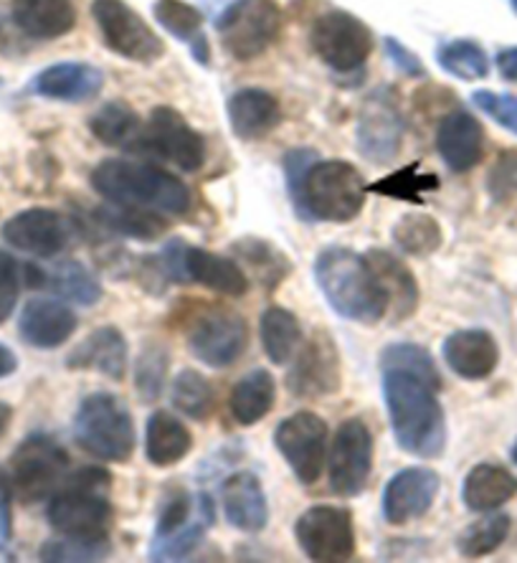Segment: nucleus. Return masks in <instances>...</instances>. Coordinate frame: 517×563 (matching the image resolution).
<instances>
[{
  "mask_svg": "<svg viewBox=\"0 0 517 563\" xmlns=\"http://www.w3.org/2000/svg\"><path fill=\"white\" fill-rule=\"evenodd\" d=\"M429 380L404 371H383V401L396 444L421 460H437L447 446V417Z\"/></svg>",
  "mask_w": 517,
  "mask_h": 563,
  "instance_id": "obj_1",
  "label": "nucleus"
},
{
  "mask_svg": "<svg viewBox=\"0 0 517 563\" xmlns=\"http://www.w3.org/2000/svg\"><path fill=\"white\" fill-rule=\"evenodd\" d=\"M315 282L340 318L363 325L386 320L388 297L365 254L348 246H328L315 260Z\"/></svg>",
  "mask_w": 517,
  "mask_h": 563,
  "instance_id": "obj_2",
  "label": "nucleus"
},
{
  "mask_svg": "<svg viewBox=\"0 0 517 563\" xmlns=\"http://www.w3.org/2000/svg\"><path fill=\"white\" fill-rule=\"evenodd\" d=\"M91 188L114 206L183 217L190 211V190L173 173L132 161H102L91 170Z\"/></svg>",
  "mask_w": 517,
  "mask_h": 563,
  "instance_id": "obj_3",
  "label": "nucleus"
},
{
  "mask_svg": "<svg viewBox=\"0 0 517 563\" xmlns=\"http://www.w3.org/2000/svg\"><path fill=\"white\" fill-rule=\"evenodd\" d=\"M112 475L105 467H81L66 475L48 498L46 520L58 536L79 541H110L114 505L110 498Z\"/></svg>",
  "mask_w": 517,
  "mask_h": 563,
  "instance_id": "obj_4",
  "label": "nucleus"
},
{
  "mask_svg": "<svg viewBox=\"0 0 517 563\" xmlns=\"http://www.w3.org/2000/svg\"><path fill=\"white\" fill-rule=\"evenodd\" d=\"M365 196H369V186L353 163L317 161L289 198L302 221L348 223L361 217Z\"/></svg>",
  "mask_w": 517,
  "mask_h": 563,
  "instance_id": "obj_5",
  "label": "nucleus"
},
{
  "mask_svg": "<svg viewBox=\"0 0 517 563\" xmlns=\"http://www.w3.org/2000/svg\"><path fill=\"white\" fill-rule=\"evenodd\" d=\"M74 439L97 460L124 465L132 460L138 446L132 411L120 396L107 391L89 394L74 417Z\"/></svg>",
  "mask_w": 517,
  "mask_h": 563,
  "instance_id": "obj_6",
  "label": "nucleus"
},
{
  "mask_svg": "<svg viewBox=\"0 0 517 563\" xmlns=\"http://www.w3.org/2000/svg\"><path fill=\"white\" fill-rule=\"evenodd\" d=\"M216 523V505L206 493L190 495L175 487L157 508V523L150 541V561H183L204 543L206 531Z\"/></svg>",
  "mask_w": 517,
  "mask_h": 563,
  "instance_id": "obj_7",
  "label": "nucleus"
},
{
  "mask_svg": "<svg viewBox=\"0 0 517 563\" xmlns=\"http://www.w3.org/2000/svg\"><path fill=\"white\" fill-rule=\"evenodd\" d=\"M72 457L56 437L33 432L15 446L8 462V483L23 505L48 500L69 475Z\"/></svg>",
  "mask_w": 517,
  "mask_h": 563,
  "instance_id": "obj_8",
  "label": "nucleus"
},
{
  "mask_svg": "<svg viewBox=\"0 0 517 563\" xmlns=\"http://www.w3.org/2000/svg\"><path fill=\"white\" fill-rule=\"evenodd\" d=\"M163 277L178 285H201L227 297H244L252 282L239 267L237 260L213 254L204 246H194L183 239H170L157 256Z\"/></svg>",
  "mask_w": 517,
  "mask_h": 563,
  "instance_id": "obj_9",
  "label": "nucleus"
},
{
  "mask_svg": "<svg viewBox=\"0 0 517 563\" xmlns=\"http://www.w3.org/2000/svg\"><path fill=\"white\" fill-rule=\"evenodd\" d=\"M221 46L237 62L262 56L282 31V11L277 0H233L216 19Z\"/></svg>",
  "mask_w": 517,
  "mask_h": 563,
  "instance_id": "obj_10",
  "label": "nucleus"
},
{
  "mask_svg": "<svg viewBox=\"0 0 517 563\" xmlns=\"http://www.w3.org/2000/svg\"><path fill=\"white\" fill-rule=\"evenodd\" d=\"M135 151L161 157V161L186 173L201 170L206 163L204 137L188 125V120L178 110L168 104L153 107L143 132H140Z\"/></svg>",
  "mask_w": 517,
  "mask_h": 563,
  "instance_id": "obj_11",
  "label": "nucleus"
},
{
  "mask_svg": "<svg viewBox=\"0 0 517 563\" xmlns=\"http://www.w3.org/2000/svg\"><path fill=\"white\" fill-rule=\"evenodd\" d=\"M91 15H95L107 48L117 56L135 64H155L163 59V38L124 0H95Z\"/></svg>",
  "mask_w": 517,
  "mask_h": 563,
  "instance_id": "obj_12",
  "label": "nucleus"
},
{
  "mask_svg": "<svg viewBox=\"0 0 517 563\" xmlns=\"http://www.w3.org/2000/svg\"><path fill=\"white\" fill-rule=\"evenodd\" d=\"M295 541L310 561H350L355 556L353 512L338 505H312L295 520Z\"/></svg>",
  "mask_w": 517,
  "mask_h": 563,
  "instance_id": "obj_13",
  "label": "nucleus"
},
{
  "mask_svg": "<svg viewBox=\"0 0 517 563\" xmlns=\"http://www.w3.org/2000/svg\"><path fill=\"white\" fill-rule=\"evenodd\" d=\"M310 46L317 59L332 71L350 74L369 62L373 33L361 19L348 11H328L315 21Z\"/></svg>",
  "mask_w": 517,
  "mask_h": 563,
  "instance_id": "obj_14",
  "label": "nucleus"
},
{
  "mask_svg": "<svg viewBox=\"0 0 517 563\" xmlns=\"http://www.w3.org/2000/svg\"><path fill=\"white\" fill-rule=\"evenodd\" d=\"M246 320L231 308H206L188 325V351L208 368H229L246 351Z\"/></svg>",
  "mask_w": 517,
  "mask_h": 563,
  "instance_id": "obj_15",
  "label": "nucleus"
},
{
  "mask_svg": "<svg viewBox=\"0 0 517 563\" xmlns=\"http://www.w3.org/2000/svg\"><path fill=\"white\" fill-rule=\"evenodd\" d=\"M373 472V434L363 419H345L328 452L330 490L340 498H358Z\"/></svg>",
  "mask_w": 517,
  "mask_h": 563,
  "instance_id": "obj_16",
  "label": "nucleus"
},
{
  "mask_svg": "<svg viewBox=\"0 0 517 563\" xmlns=\"http://www.w3.org/2000/svg\"><path fill=\"white\" fill-rule=\"evenodd\" d=\"M274 446L302 485H315L328 457V421L312 411H297L274 429Z\"/></svg>",
  "mask_w": 517,
  "mask_h": 563,
  "instance_id": "obj_17",
  "label": "nucleus"
},
{
  "mask_svg": "<svg viewBox=\"0 0 517 563\" xmlns=\"http://www.w3.org/2000/svg\"><path fill=\"white\" fill-rule=\"evenodd\" d=\"M292 361L295 363L287 374V391L297 399H324L343 386L340 351L328 330L317 328Z\"/></svg>",
  "mask_w": 517,
  "mask_h": 563,
  "instance_id": "obj_18",
  "label": "nucleus"
},
{
  "mask_svg": "<svg viewBox=\"0 0 517 563\" xmlns=\"http://www.w3.org/2000/svg\"><path fill=\"white\" fill-rule=\"evenodd\" d=\"M355 140L358 153L371 163L386 165L398 155L404 143V118L394 89L378 87L365 97Z\"/></svg>",
  "mask_w": 517,
  "mask_h": 563,
  "instance_id": "obj_19",
  "label": "nucleus"
},
{
  "mask_svg": "<svg viewBox=\"0 0 517 563\" xmlns=\"http://www.w3.org/2000/svg\"><path fill=\"white\" fill-rule=\"evenodd\" d=\"M77 223L52 209H26L3 223V242L13 250L54 260L74 242Z\"/></svg>",
  "mask_w": 517,
  "mask_h": 563,
  "instance_id": "obj_20",
  "label": "nucleus"
},
{
  "mask_svg": "<svg viewBox=\"0 0 517 563\" xmlns=\"http://www.w3.org/2000/svg\"><path fill=\"white\" fill-rule=\"evenodd\" d=\"M441 479L429 467H406L388 479L383 490V518L388 526H406L427 516L437 503Z\"/></svg>",
  "mask_w": 517,
  "mask_h": 563,
  "instance_id": "obj_21",
  "label": "nucleus"
},
{
  "mask_svg": "<svg viewBox=\"0 0 517 563\" xmlns=\"http://www.w3.org/2000/svg\"><path fill=\"white\" fill-rule=\"evenodd\" d=\"M105 87V74L87 62H58L41 69L31 79L29 92L54 102H91Z\"/></svg>",
  "mask_w": 517,
  "mask_h": 563,
  "instance_id": "obj_22",
  "label": "nucleus"
},
{
  "mask_svg": "<svg viewBox=\"0 0 517 563\" xmlns=\"http://www.w3.org/2000/svg\"><path fill=\"white\" fill-rule=\"evenodd\" d=\"M79 320L69 305L48 300V297H33L19 314L21 341L38 347V351H54L62 347L77 330Z\"/></svg>",
  "mask_w": 517,
  "mask_h": 563,
  "instance_id": "obj_23",
  "label": "nucleus"
},
{
  "mask_svg": "<svg viewBox=\"0 0 517 563\" xmlns=\"http://www.w3.org/2000/svg\"><path fill=\"white\" fill-rule=\"evenodd\" d=\"M221 508L233 531L258 533L270 523V500L254 472H233L223 479Z\"/></svg>",
  "mask_w": 517,
  "mask_h": 563,
  "instance_id": "obj_24",
  "label": "nucleus"
},
{
  "mask_svg": "<svg viewBox=\"0 0 517 563\" xmlns=\"http://www.w3.org/2000/svg\"><path fill=\"white\" fill-rule=\"evenodd\" d=\"M130 361L128 338L120 328L105 325L91 330L85 341L66 355V368L72 371H97L110 380H122Z\"/></svg>",
  "mask_w": 517,
  "mask_h": 563,
  "instance_id": "obj_25",
  "label": "nucleus"
},
{
  "mask_svg": "<svg viewBox=\"0 0 517 563\" xmlns=\"http://www.w3.org/2000/svg\"><path fill=\"white\" fill-rule=\"evenodd\" d=\"M437 151L452 173L472 170L485 155V130L480 120L464 110L449 112L439 122Z\"/></svg>",
  "mask_w": 517,
  "mask_h": 563,
  "instance_id": "obj_26",
  "label": "nucleus"
},
{
  "mask_svg": "<svg viewBox=\"0 0 517 563\" xmlns=\"http://www.w3.org/2000/svg\"><path fill=\"white\" fill-rule=\"evenodd\" d=\"M441 355L447 366L464 380H485L495 374L499 363L497 341L482 328L457 330L441 345Z\"/></svg>",
  "mask_w": 517,
  "mask_h": 563,
  "instance_id": "obj_27",
  "label": "nucleus"
},
{
  "mask_svg": "<svg viewBox=\"0 0 517 563\" xmlns=\"http://www.w3.org/2000/svg\"><path fill=\"white\" fill-rule=\"evenodd\" d=\"M365 260L371 262L375 277H378L383 292L388 297L386 320L398 325V322L414 318L421 302V287L416 282L414 272L396 254L386 250H369L365 252Z\"/></svg>",
  "mask_w": 517,
  "mask_h": 563,
  "instance_id": "obj_28",
  "label": "nucleus"
},
{
  "mask_svg": "<svg viewBox=\"0 0 517 563\" xmlns=\"http://www.w3.org/2000/svg\"><path fill=\"white\" fill-rule=\"evenodd\" d=\"M229 122L239 140H258L277 128L282 120V104L272 92L258 87H246L229 99Z\"/></svg>",
  "mask_w": 517,
  "mask_h": 563,
  "instance_id": "obj_29",
  "label": "nucleus"
},
{
  "mask_svg": "<svg viewBox=\"0 0 517 563\" xmlns=\"http://www.w3.org/2000/svg\"><path fill=\"white\" fill-rule=\"evenodd\" d=\"M13 21L26 36L54 41L77 26V8L72 0H13Z\"/></svg>",
  "mask_w": 517,
  "mask_h": 563,
  "instance_id": "obj_30",
  "label": "nucleus"
},
{
  "mask_svg": "<svg viewBox=\"0 0 517 563\" xmlns=\"http://www.w3.org/2000/svg\"><path fill=\"white\" fill-rule=\"evenodd\" d=\"M229 252L249 282H258L266 292H274L292 275L289 256L272 242L258 236H244L229 246Z\"/></svg>",
  "mask_w": 517,
  "mask_h": 563,
  "instance_id": "obj_31",
  "label": "nucleus"
},
{
  "mask_svg": "<svg viewBox=\"0 0 517 563\" xmlns=\"http://www.w3.org/2000/svg\"><path fill=\"white\" fill-rule=\"evenodd\" d=\"M194 450V434L175 413L157 409L145 427V457L153 467H173Z\"/></svg>",
  "mask_w": 517,
  "mask_h": 563,
  "instance_id": "obj_32",
  "label": "nucleus"
},
{
  "mask_svg": "<svg viewBox=\"0 0 517 563\" xmlns=\"http://www.w3.org/2000/svg\"><path fill=\"white\" fill-rule=\"evenodd\" d=\"M517 495V477L499 465H477L466 472L462 483V503L472 512L499 510Z\"/></svg>",
  "mask_w": 517,
  "mask_h": 563,
  "instance_id": "obj_33",
  "label": "nucleus"
},
{
  "mask_svg": "<svg viewBox=\"0 0 517 563\" xmlns=\"http://www.w3.org/2000/svg\"><path fill=\"white\" fill-rule=\"evenodd\" d=\"M277 401V380L266 368H252L233 384L229 394V411L237 424L254 427Z\"/></svg>",
  "mask_w": 517,
  "mask_h": 563,
  "instance_id": "obj_34",
  "label": "nucleus"
},
{
  "mask_svg": "<svg viewBox=\"0 0 517 563\" xmlns=\"http://www.w3.org/2000/svg\"><path fill=\"white\" fill-rule=\"evenodd\" d=\"M258 335H262V347L274 366H287L295 358V353L302 345V325H299L297 314L279 308L264 310L262 325H258Z\"/></svg>",
  "mask_w": 517,
  "mask_h": 563,
  "instance_id": "obj_35",
  "label": "nucleus"
},
{
  "mask_svg": "<svg viewBox=\"0 0 517 563\" xmlns=\"http://www.w3.org/2000/svg\"><path fill=\"white\" fill-rule=\"evenodd\" d=\"M41 289H48V292L62 297V300L81 305V308H91V305L102 300V287H99L97 277L77 260H64L56 267L44 269V285H41Z\"/></svg>",
  "mask_w": 517,
  "mask_h": 563,
  "instance_id": "obj_36",
  "label": "nucleus"
},
{
  "mask_svg": "<svg viewBox=\"0 0 517 563\" xmlns=\"http://www.w3.org/2000/svg\"><path fill=\"white\" fill-rule=\"evenodd\" d=\"M89 132L99 143L122 151H135L143 120L128 102H107L89 118Z\"/></svg>",
  "mask_w": 517,
  "mask_h": 563,
  "instance_id": "obj_37",
  "label": "nucleus"
},
{
  "mask_svg": "<svg viewBox=\"0 0 517 563\" xmlns=\"http://www.w3.org/2000/svg\"><path fill=\"white\" fill-rule=\"evenodd\" d=\"M170 401L183 417L201 421V424L211 419L216 407H219V396H216V386L211 384V378H206L194 368H183L173 378Z\"/></svg>",
  "mask_w": 517,
  "mask_h": 563,
  "instance_id": "obj_38",
  "label": "nucleus"
},
{
  "mask_svg": "<svg viewBox=\"0 0 517 563\" xmlns=\"http://www.w3.org/2000/svg\"><path fill=\"white\" fill-rule=\"evenodd\" d=\"M95 221L107 231L114 234L140 239V242H153L168 229L163 213L143 211V209H128V206H102L95 211Z\"/></svg>",
  "mask_w": 517,
  "mask_h": 563,
  "instance_id": "obj_39",
  "label": "nucleus"
},
{
  "mask_svg": "<svg viewBox=\"0 0 517 563\" xmlns=\"http://www.w3.org/2000/svg\"><path fill=\"white\" fill-rule=\"evenodd\" d=\"M510 528L513 520L507 512L490 510L485 518L474 520V523L464 528L460 538H457V551H460V556L464 559L490 556V553H495L499 545L507 541Z\"/></svg>",
  "mask_w": 517,
  "mask_h": 563,
  "instance_id": "obj_40",
  "label": "nucleus"
},
{
  "mask_svg": "<svg viewBox=\"0 0 517 563\" xmlns=\"http://www.w3.org/2000/svg\"><path fill=\"white\" fill-rule=\"evenodd\" d=\"M394 244L408 256H431L444 244L439 221L429 213H406L394 227Z\"/></svg>",
  "mask_w": 517,
  "mask_h": 563,
  "instance_id": "obj_41",
  "label": "nucleus"
},
{
  "mask_svg": "<svg viewBox=\"0 0 517 563\" xmlns=\"http://www.w3.org/2000/svg\"><path fill=\"white\" fill-rule=\"evenodd\" d=\"M437 62L441 69L462 81H480L490 74V59L477 41L457 38L437 48Z\"/></svg>",
  "mask_w": 517,
  "mask_h": 563,
  "instance_id": "obj_42",
  "label": "nucleus"
},
{
  "mask_svg": "<svg viewBox=\"0 0 517 563\" xmlns=\"http://www.w3.org/2000/svg\"><path fill=\"white\" fill-rule=\"evenodd\" d=\"M381 371H404V374H414L441 391L444 380H441V374L437 368V361L431 358V353L427 347L416 345V343H391L383 347L381 358H378Z\"/></svg>",
  "mask_w": 517,
  "mask_h": 563,
  "instance_id": "obj_43",
  "label": "nucleus"
},
{
  "mask_svg": "<svg viewBox=\"0 0 517 563\" xmlns=\"http://www.w3.org/2000/svg\"><path fill=\"white\" fill-rule=\"evenodd\" d=\"M170 351L161 343H147L135 363V388L145 404H153L163 396L168 384Z\"/></svg>",
  "mask_w": 517,
  "mask_h": 563,
  "instance_id": "obj_44",
  "label": "nucleus"
},
{
  "mask_svg": "<svg viewBox=\"0 0 517 563\" xmlns=\"http://www.w3.org/2000/svg\"><path fill=\"white\" fill-rule=\"evenodd\" d=\"M153 15L170 36L194 44L204 36V13L186 0H157L153 5Z\"/></svg>",
  "mask_w": 517,
  "mask_h": 563,
  "instance_id": "obj_45",
  "label": "nucleus"
},
{
  "mask_svg": "<svg viewBox=\"0 0 517 563\" xmlns=\"http://www.w3.org/2000/svg\"><path fill=\"white\" fill-rule=\"evenodd\" d=\"M112 553V541H79V538L58 536L41 545L38 559L48 563H91L105 561Z\"/></svg>",
  "mask_w": 517,
  "mask_h": 563,
  "instance_id": "obj_46",
  "label": "nucleus"
},
{
  "mask_svg": "<svg viewBox=\"0 0 517 563\" xmlns=\"http://www.w3.org/2000/svg\"><path fill=\"white\" fill-rule=\"evenodd\" d=\"M416 168H419V165H408V168H404V170L391 173L386 180H381V184H375L369 190H378V194H383V196L419 203L424 190H433L439 186V180H437V176H424V173L419 176V170Z\"/></svg>",
  "mask_w": 517,
  "mask_h": 563,
  "instance_id": "obj_47",
  "label": "nucleus"
},
{
  "mask_svg": "<svg viewBox=\"0 0 517 563\" xmlns=\"http://www.w3.org/2000/svg\"><path fill=\"white\" fill-rule=\"evenodd\" d=\"M23 287V264L11 252L0 250V325L11 318Z\"/></svg>",
  "mask_w": 517,
  "mask_h": 563,
  "instance_id": "obj_48",
  "label": "nucleus"
},
{
  "mask_svg": "<svg viewBox=\"0 0 517 563\" xmlns=\"http://www.w3.org/2000/svg\"><path fill=\"white\" fill-rule=\"evenodd\" d=\"M472 102L477 104L487 118L495 120L497 125H503L505 130H510L517 135V97L515 95L474 92Z\"/></svg>",
  "mask_w": 517,
  "mask_h": 563,
  "instance_id": "obj_49",
  "label": "nucleus"
},
{
  "mask_svg": "<svg viewBox=\"0 0 517 563\" xmlns=\"http://www.w3.org/2000/svg\"><path fill=\"white\" fill-rule=\"evenodd\" d=\"M490 194L495 201H507V198L517 194V155L505 153L495 163V168L490 173Z\"/></svg>",
  "mask_w": 517,
  "mask_h": 563,
  "instance_id": "obj_50",
  "label": "nucleus"
},
{
  "mask_svg": "<svg viewBox=\"0 0 517 563\" xmlns=\"http://www.w3.org/2000/svg\"><path fill=\"white\" fill-rule=\"evenodd\" d=\"M383 46H386V54H388L391 64H394L402 74H406V77H411V79L427 77L424 62L411 52V48L404 46L402 41H396L394 36H386V38H383Z\"/></svg>",
  "mask_w": 517,
  "mask_h": 563,
  "instance_id": "obj_51",
  "label": "nucleus"
},
{
  "mask_svg": "<svg viewBox=\"0 0 517 563\" xmlns=\"http://www.w3.org/2000/svg\"><path fill=\"white\" fill-rule=\"evenodd\" d=\"M13 541V490L8 475L0 470V553L11 549Z\"/></svg>",
  "mask_w": 517,
  "mask_h": 563,
  "instance_id": "obj_52",
  "label": "nucleus"
},
{
  "mask_svg": "<svg viewBox=\"0 0 517 563\" xmlns=\"http://www.w3.org/2000/svg\"><path fill=\"white\" fill-rule=\"evenodd\" d=\"M497 69L505 81H517V46L503 48L497 54Z\"/></svg>",
  "mask_w": 517,
  "mask_h": 563,
  "instance_id": "obj_53",
  "label": "nucleus"
},
{
  "mask_svg": "<svg viewBox=\"0 0 517 563\" xmlns=\"http://www.w3.org/2000/svg\"><path fill=\"white\" fill-rule=\"evenodd\" d=\"M19 371V355H15L6 343H0V378L13 376Z\"/></svg>",
  "mask_w": 517,
  "mask_h": 563,
  "instance_id": "obj_54",
  "label": "nucleus"
},
{
  "mask_svg": "<svg viewBox=\"0 0 517 563\" xmlns=\"http://www.w3.org/2000/svg\"><path fill=\"white\" fill-rule=\"evenodd\" d=\"M190 54H194V59L198 64H204V66L211 64V48H208V38L198 36L194 44H190Z\"/></svg>",
  "mask_w": 517,
  "mask_h": 563,
  "instance_id": "obj_55",
  "label": "nucleus"
},
{
  "mask_svg": "<svg viewBox=\"0 0 517 563\" xmlns=\"http://www.w3.org/2000/svg\"><path fill=\"white\" fill-rule=\"evenodd\" d=\"M11 421H13V407L11 404L0 401V439H3L8 429H11Z\"/></svg>",
  "mask_w": 517,
  "mask_h": 563,
  "instance_id": "obj_56",
  "label": "nucleus"
},
{
  "mask_svg": "<svg viewBox=\"0 0 517 563\" xmlns=\"http://www.w3.org/2000/svg\"><path fill=\"white\" fill-rule=\"evenodd\" d=\"M513 462L517 465V442H515V446H513Z\"/></svg>",
  "mask_w": 517,
  "mask_h": 563,
  "instance_id": "obj_57",
  "label": "nucleus"
},
{
  "mask_svg": "<svg viewBox=\"0 0 517 563\" xmlns=\"http://www.w3.org/2000/svg\"><path fill=\"white\" fill-rule=\"evenodd\" d=\"M510 5H513V11L517 13V0H510Z\"/></svg>",
  "mask_w": 517,
  "mask_h": 563,
  "instance_id": "obj_58",
  "label": "nucleus"
},
{
  "mask_svg": "<svg viewBox=\"0 0 517 563\" xmlns=\"http://www.w3.org/2000/svg\"><path fill=\"white\" fill-rule=\"evenodd\" d=\"M0 87H3V79H0Z\"/></svg>",
  "mask_w": 517,
  "mask_h": 563,
  "instance_id": "obj_59",
  "label": "nucleus"
}]
</instances>
